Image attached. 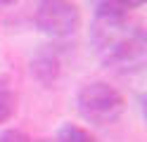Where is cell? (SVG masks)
Segmentation results:
<instances>
[{"label": "cell", "mask_w": 147, "mask_h": 142, "mask_svg": "<svg viewBox=\"0 0 147 142\" xmlns=\"http://www.w3.org/2000/svg\"><path fill=\"white\" fill-rule=\"evenodd\" d=\"M97 55L107 66L116 71H138L145 64V33L142 28L131 26L126 19H97L90 28Z\"/></svg>", "instance_id": "cell-1"}, {"label": "cell", "mask_w": 147, "mask_h": 142, "mask_svg": "<svg viewBox=\"0 0 147 142\" xmlns=\"http://www.w3.org/2000/svg\"><path fill=\"white\" fill-rule=\"evenodd\" d=\"M76 104H78V114L88 123H95V126L116 123L121 118L123 109H126L123 95L116 88H112L109 83H105V81L86 83L83 88L78 90Z\"/></svg>", "instance_id": "cell-2"}, {"label": "cell", "mask_w": 147, "mask_h": 142, "mask_svg": "<svg viewBox=\"0 0 147 142\" xmlns=\"http://www.w3.org/2000/svg\"><path fill=\"white\" fill-rule=\"evenodd\" d=\"M36 26L50 38H67L81 26V12L71 0H40L36 7Z\"/></svg>", "instance_id": "cell-3"}, {"label": "cell", "mask_w": 147, "mask_h": 142, "mask_svg": "<svg viewBox=\"0 0 147 142\" xmlns=\"http://www.w3.org/2000/svg\"><path fill=\"white\" fill-rule=\"evenodd\" d=\"M97 19H126L128 9L121 5V0H93Z\"/></svg>", "instance_id": "cell-4"}, {"label": "cell", "mask_w": 147, "mask_h": 142, "mask_svg": "<svg viewBox=\"0 0 147 142\" xmlns=\"http://www.w3.org/2000/svg\"><path fill=\"white\" fill-rule=\"evenodd\" d=\"M17 107V97H14V90L10 88L7 78H0V123L7 121L14 114Z\"/></svg>", "instance_id": "cell-5"}, {"label": "cell", "mask_w": 147, "mask_h": 142, "mask_svg": "<svg viewBox=\"0 0 147 142\" xmlns=\"http://www.w3.org/2000/svg\"><path fill=\"white\" fill-rule=\"evenodd\" d=\"M57 142H95V140L90 137L88 130H83L76 123H64L57 133Z\"/></svg>", "instance_id": "cell-6"}, {"label": "cell", "mask_w": 147, "mask_h": 142, "mask_svg": "<svg viewBox=\"0 0 147 142\" xmlns=\"http://www.w3.org/2000/svg\"><path fill=\"white\" fill-rule=\"evenodd\" d=\"M0 142H31V137L22 130H3L0 133Z\"/></svg>", "instance_id": "cell-7"}, {"label": "cell", "mask_w": 147, "mask_h": 142, "mask_svg": "<svg viewBox=\"0 0 147 142\" xmlns=\"http://www.w3.org/2000/svg\"><path fill=\"white\" fill-rule=\"evenodd\" d=\"M121 5H123L126 9H135V7L145 5V0H121Z\"/></svg>", "instance_id": "cell-8"}, {"label": "cell", "mask_w": 147, "mask_h": 142, "mask_svg": "<svg viewBox=\"0 0 147 142\" xmlns=\"http://www.w3.org/2000/svg\"><path fill=\"white\" fill-rule=\"evenodd\" d=\"M12 3H17V0H0V5H12Z\"/></svg>", "instance_id": "cell-9"}]
</instances>
